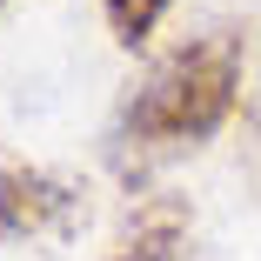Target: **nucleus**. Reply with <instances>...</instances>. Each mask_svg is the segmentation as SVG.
Masks as SVG:
<instances>
[{"instance_id":"nucleus-1","label":"nucleus","mask_w":261,"mask_h":261,"mask_svg":"<svg viewBox=\"0 0 261 261\" xmlns=\"http://www.w3.org/2000/svg\"><path fill=\"white\" fill-rule=\"evenodd\" d=\"M234 100H241V40L234 34H201V40L174 47V54L121 100V114L108 127L114 168L134 181L154 161H168V154L201 147L207 134L228 127Z\"/></svg>"},{"instance_id":"nucleus-2","label":"nucleus","mask_w":261,"mask_h":261,"mask_svg":"<svg viewBox=\"0 0 261 261\" xmlns=\"http://www.w3.org/2000/svg\"><path fill=\"white\" fill-rule=\"evenodd\" d=\"M74 228H81V188L0 154V234L7 241H67Z\"/></svg>"},{"instance_id":"nucleus-3","label":"nucleus","mask_w":261,"mask_h":261,"mask_svg":"<svg viewBox=\"0 0 261 261\" xmlns=\"http://www.w3.org/2000/svg\"><path fill=\"white\" fill-rule=\"evenodd\" d=\"M100 7H108V27H114L121 47H141L154 27H161V14L174 7V0H100Z\"/></svg>"},{"instance_id":"nucleus-4","label":"nucleus","mask_w":261,"mask_h":261,"mask_svg":"<svg viewBox=\"0 0 261 261\" xmlns=\"http://www.w3.org/2000/svg\"><path fill=\"white\" fill-rule=\"evenodd\" d=\"M114 261H141V254H127V248H121V254H114Z\"/></svg>"},{"instance_id":"nucleus-5","label":"nucleus","mask_w":261,"mask_h":261,"mask_svg":"<svg viewBox=\"0 0 261 261\" xmlns=\"http://www.w3.org/2000/svg\"><path fill=\"white\" fill-rule=\"evenodd\" d=\"M0 7H7V0H0Z\"/></svg>"}]
</instances>
